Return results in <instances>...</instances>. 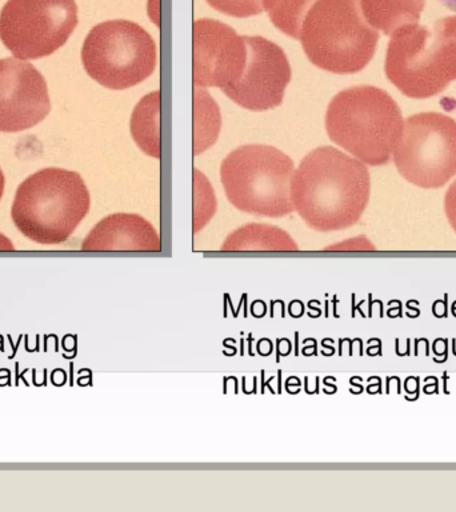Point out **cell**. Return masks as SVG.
<instances>
[{
  "label": "cell",
  "instance_id": "6da1fadb",
  "mask_svg": "<svg viewBox=\"0 0 456 512\" xmlns=\"http://www.w3.org/2000/svg\"><path fill=\"white\" fill-rule=\"evenodd\" d=\"M370 172L334 147L304 156L291 180V203L312 230H346L362 218L370 200Z\"/></svg>",
  "mask_w": 456,
  "mask_h": 512
},
{
  "label": "cell",
  "instance_id": "7a4b0ae2",
  "mask_svg": "<svg viewBox=\"0 0 456 512\" xmlns=\"http://www.w3.org/2000/svg\"><path fill=\"white\" fill-rule=\"evenodd\" d=\"M90 206V192L82 176L63 168H44L20 184L11 216L26 238L51 246L74 234Z\"/></svg>",
  "mask_w": 456,
  "mask_h": 512
},
{
  "label": "cell",
  "instance_id": "3957f363",
  "mask_svg": "<svg viewBox=\"0 0 456 512\" xmlns=\"http://www.w3.org/2000/svg\"><path fill=\"white\" fill-rule=\"evenodd\" d=\"M386 75L412 99L440 94L456 80V15L431 27L406 24L392 34L386 56Z\"/></svg>",
  "mask_w": 456,
  "mask_h": 512
},
{
  "label": "cell",
  "instance_id": "277c9868",
  "mask_svg": "<svg viewBox=\"0 0 456 512\" xmlns=\"http://www.w3.org/2000/svg\"><path fill=\"white\" fill-rule=\"evenodd\" d=\"M403 124L398 103L374 86L340 91L327 108L326 130L332 142L374 167L390 162Z\"/></svg>",
  "mask_w": 456,
  "mask_h": 512
},
{
  "label": "cell",
  "instance_id": "5b68a950",
  "mask_svg": "<svg viewBox=\"0 0 456 512\" xmlns=\"http://www.w3.org/2000/svg\"><path fill=\"white\" fill-rule=\"evenodd\" d=\"M299 39L314 66L346 75L371 62L379 32L364 19L359 0H318L303 20Z\"/></svg>",
  "mask_w": 456,
  "mask_h": 512
},
{
  "label": "cell",
  "instance_id": "8992f818",
  "mask_svg": "<svg viewBox=\"0 0 456 512\" xmlns=\"http://www.w3.org/2000/svg\"><path fill=\"white\" fill-rule=\"evenodd\" d=\"M294 162L278 148L247 144L226 156L220 178L227 199L238 210L267 218L291 214Z\"/></svg>",
  "mask_w": 456,
  "mask_h": 512
},
{
  "label": "cell",
  "instance_id": "52a82bcc",
  "mask_svg": "<svg viewBox=\"0 0 456 512\" xmlns=\"http://www.w3.org/2000/svg\"><path fill=\"white\" fill-rule=\"evenodd\" d=\"M156 56L154 39L130 20L98 24L82 47L84 70L110 90H126L150 78L156 68Z\"/></svg>",
  "mask_w": 456,
  "mask_h": 512
},
{
  "label": "cell",
  "instance_id": "ba28073f",
  "mask_svg": "<svg viewBox=\"0 0 456 512\" xmlns=\"http://www.w3.org/2000/svg\"><path fill=\"white\" fill-rule=\"evenodd\" d=\"M399 174L422 188H440L456 175V122L438 112L410 116L394 147Z\"/></svg>",
  "mask_w": 456,
  "mask_h": 512
},
{
  "label": "cell",
  "instance_id": "9c48e42d",
  "mask_svg": "<svg viewBox=\"0 0 456 512\" xmlns=\"http://www.w3.org/2000/svg\"><path fill=\"white\" fill-rule=\"evenodd\" d=\"M76 26L75 0H8L0 12V39L20 60L54 54Z\"/></svg>",
  "mask_w": 456,
  "mask_h": 512
},
{
  "label": "cell",
  "instance_id": "30bf717a",
  "mask_svg": "<svg viewBox=\"0 0 456 512\" xmlns=\"http://www.w3.org/2000/svg\"><path fill=\"white\" fill-rule=\"evenodd\" d=\"M247 64L242 78L223 94L238 106L250 111L272 110L282 104L284 91L291 82L290 63L282 48L262 38L244 36Z\"/></svg>",
  "mask_w": 456,
  "mask_h": 512
},
{
  "label": "cell",
  "instance_id": "8fae6325",
  "mask_svg": "<svg viewBox=\"0 0 456 512\" xmlns=\"http://www.w3.org/2000/svg\"><path fill=\"white\" fill-rule=\"evenodd\" d=\"M247 64V44L234 28L215 19L194 23V86H234Z\"/></svg>",
  "mask_w": 456,
  "mask_h": 512
},
{
  "label": "cell",
  "instance_id": "7c38bea8",
  "mask_svg": "<svg viewBox=\"0 0 456 512\" xmlns=\"http://www.w3.org/2000/svg\"><path fill=\"white\" fill-rule=\"evenodd\" d=\"M50 111L44 76L24 60L0 59V132L28 130Z\"/></svg>",
  "mask_w": 456,
  "mask_h": 512
},
{
  "label": "cell",
  "instance_id": "4fadbf2b",
  "mask_svg": "<svg viewBox=\"0 0 456 512\" xmlns=\"http://www.w3.org/2000/svg\"><path fill=\"white\" fill-rule=\"evenodd\" d=\"M83 251L162 250L158 232L136 214H114L100 220L82 243Z\"/></svg>",
  "mask_w": 456,
  "mask_h": 512
},
{
  "label": "cell",
  "instance_id": "5bb4252c",
  "mask_svg": "<svg viewBox=\"0 0 456 512\" xmlns=\"http://www.w3.org/2000/svg\"><path fill=\"white\" fill-rule=\"evenodd\" d=\"M366 22L384 35L406 24L418 23L426 0H359Z\"/></svg>",
  "mask_w": 456,
  "mask_h": 512
},
{
  "label": "cell",
  "instance_id": "9a60e30c",
  "mask_svg": "<svg viewBox=\"0 0 456 512\" xmlns=\"http://www.w3.org/2000/svg\"><path fill=\"white\" fill-rule=\"evenodd\" d=\"M223 251H296L294 239L282 228L268 224H246L224 240Z\"/></svg>",
  "mask_w": 456,
  "mask_h": 512
},
{
  "label": "cell",
  "instance_id": "2e32d148",
  "mask_svg": "<svg viewBox=\"0 0 456 512\" xmlns=\"http://www.w3.org/2000/svg\"><path fill=\"white\" fill-rule=\"evenodd\" d=\"M131 135L144 154L160 158V91L151 92L136 104Z\"/></svg>",
  "mask_w": 456,
  "mask_h": 512
},
{
  "label": "cell",
  "instance_id": "e0dca14e",
  "mask_svg": "<svg viewBox=\"0 0 456 512\" xmlns=\"http://www.w3.org/2000/svg\"><path fill=\"white\" fill-rule=\"evenodd\" d=\"M194 114V154L200 155L214 146L222 126L218 104L206 90L200 87H195L194 91Z\"/></svg>",
  "mask_w": 456,
  "mask_h": 512
},
{
  "label": "cell",
  "instance_id": "ac0fdd59",
  "mask_svg": "<svg viewBox=\"0 0 456 512\" xmlns=\"http://www.w3.org/2000/svg\"><path fill=\"white\" fill-rule=\"evenodd\" d=\"M318 0H262L272 24L290 38H300V28L307 12Z\"/></svg>",
  "mask_w": 456,
  "mask_h": 512
},
{
  "label": "cell",
  "instance_id": "d6986e66",
  "mask_svg": "<svg viewBox=\"0 0 456 512\" xmlns=\"http://www.w3.org/2000/svg\"><path fill=\"white\" fill-rule=\"evenodd\" d=\"M195 179V208H194V232H199L206 227L216 211V199L214 191L206 176L199 170H194Z\"/></svg>",
  "mask_w": 456,
  "mask_h": 512
},
{
  "label": "cell",
  "instance_id": "ffe728a7",
  "mask_svg": "<svg viewBox=\"0 0 456 512\" xmlns=\"http://www.w3.org/2000/svg\"><path fill=\"white\" fill-rule=\"evenodd\" d=\"M214 10L232 18H250L262 14V0H206Z\"/></svg>",
  "mask_w": 456,
  "mask_h": 512
},
{
  "label": "cell",
  "instance_id": "44dd1931",
  "mask_svg": "<svg viewBox=\"0 0 456 512\" xmlns=\"http://www.w3.org/2000/svg\"><path fill=\"white\" fill-rule=\"evenodd\" d=\"M444 211L452 230L456 232V180L448 188L446 198H444Z\"/></svg>",
  "mask_w": 456,
  "mask_h": 512
},
{
  "label": "cell",
  "instance_id": "7402d4cb",
  "mask_svg": "<svg viewBox=\"0 0 456 512\" xmlns=\"http://www.w3.org/2000/svg\"><path fill=\"white\" fill-rule=\"evenodd\" d=\"M159 10V0H150V2H148V15H150L152 22H155L158 27L160 20Z\"/></svg>",
  "mask_w": 456,
  "mask_h": 512
},
{
  "label": "cell",
  "instance_id": "603a6c76",
  "mask_svg": "<svg viewBox=\"0 0 456 512\" xmlns=\"http://www.w3.org/2000/svg\"><path fill=\"white\" fill-rule=\"evenodd\" d=\"M15 247L14 244H12L11 240L7 238V236H4L3 234H0V251H14Z\"/></svg>",
  "mask_w": 456,
  "mask_h": 512
},
{
  "label": "cell",
  "instance_id": "cb8c5ba5",
  "mask_svg": "<svg viewBox=\"0 0 456 512\" xmlns=\"http://www.w3.org/2000/svg\"><path fill=\"white\" fill-rule=\"evenodd\" d=\"M444 6L450 8V10L456 12V0H440Z\"/></svg>",
  "mask_w": 456,
  "mask_h": 512
},
{
  "label": "cell",
  "instance_id": "d4e9b609",
  "mask_svg": "<svg viewBox=\"0 0 456 512\" xmlns=\"http://www.w3.org/2000/svg\"><path fill=\"white\" fill-rule=\"evenodd\" d=\"M4 175H3V171L0 170V199H2V196H3V192H4Z\"/></svg>",
  "mask_w": 456,
  "mask_h": 512
}]
</instances>
